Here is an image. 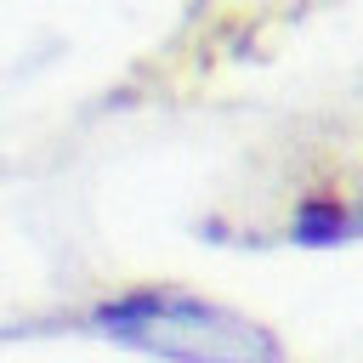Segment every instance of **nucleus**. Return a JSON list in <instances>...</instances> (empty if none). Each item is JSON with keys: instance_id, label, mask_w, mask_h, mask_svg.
Wrapping results in <instances>:
<instances>
[{"instance_id": "obj_1", "label": "nucleus", "mask_w": 363, "mask_h": 363, "mask_svg": "<svg viewBox=\"0 0 363 363\" xmlns=\"http://www.w3.org/2000/svg\"><path fill=\"white\" fill-rule=\"evenodd\" d=\"M125 318H130V335H142V346H159V340H176L170 352H199V329H187L182 323V306L176 301H153V306H125ZM199 323H204V335L216 340L210 346V363H244L233 346H221V335L233 329V323H221L216 312H199Z\"/></svg>"}]
</instances>
